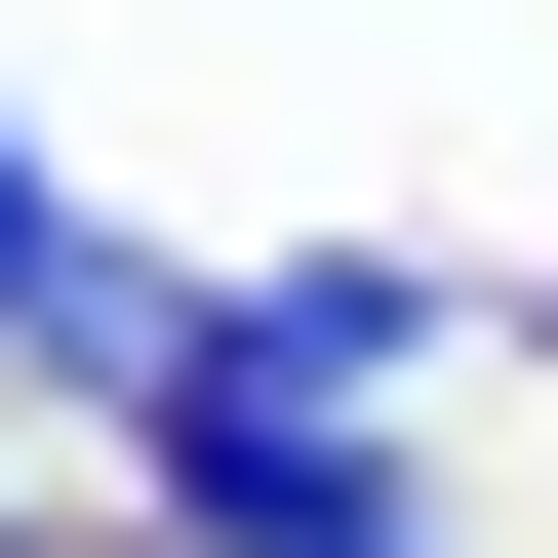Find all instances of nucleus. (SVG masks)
<instances>
[{
  "instance_id": "1",
  "label": "nucleus",
  "mask_w": 558,
  "mask_h": 558,
  "mask_svg": "<svg viewBox=\"0 0 558 558\" xmlns=\"http://www.w3.org/2000/svg\"><path fill=\"white\" fill-rule=\"evenodd\" d=\"M360 558H399V519H360Z\"/></svg>"
}]
</instances>
